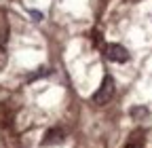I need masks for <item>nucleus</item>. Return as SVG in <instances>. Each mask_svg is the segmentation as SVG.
I'll return each mask as SVG.
<instances>
[{
    "instance_id": "39448f33",
    "label": "nucleus",
    "mask_w": 152,
    "mask_h": 148,
    "mask_svg": "<svg viewBox=\"0 0 152 148\" xmlns=\"http://www.w3.org/2000/svg\"><path fill=\"white\" fill-rule=\"evenodd\" d=\"M127 148H140L137 144H127Z\"/></svg>"
},
{
    "instance_id": "f03ea898",
    "label": "nucleus",
    "mask_w": 152,
    "mask_h": 148,
    "mask_svg": "<svg viewBox=\"0 0 152 148\" xmlns=\"http://www.w3.org/2000/svg\"><path fill=\"white\" fill-rule=\"evenodd\" d=\"M106 57H108L110 62L125 64V62L129 59V53H127V49L121 47V45H108V47H106Z\"/></svg>"
},
{
    "instance_id": "f257e3e1",
    "label": "nucleus",
    "mask_w": 152,
    "mask_h": 148,
    "mask_svg": "<svg viewBox=\"0 0 152 148\" xmlns=\"http://www.w3.org/2000/svg\"><path fill=\"white\" fill-rule=\"evenodd\" d=\"M114 78L112 76H104V81H102V85L97 87V91L93 93V104H97V106H104V104H108L110 100H112V95H114Z\"/></svg>"
},
{
    "instance_id": "7ed1b4c3",
    "label": "nucleus",
    "mask_w": 152,
    "mask_h": 148,
    "mask_svg": "<svg viewBox=\"0 0 152 148\" xmlns=\"http://www.w3.org/2000/svg\"><path fill=\"white\" fill-rule=\"evenodd\" d=\"M64 140V131L61 129H51V131L45 133V140H42V146H53V144H59Z\"/></svg>"
},
{
    "instance_id": "20e7f679",
    "label": "nucleus",
    "mask_w": 152,
    "mask_h": 148,
    "mask_svg": "<svg viewBox=\"0 0 152 148\" xmlns=\"http://www.w3.org/2000/svg\"><path fill=\"white\" fill-rule=\"evenodd\" d=\"M129 112H131L133 119H137V121H140V119H144V116L148 114V108H144V106H135V108H131Z\"/></svg>"
}]
</instances>
